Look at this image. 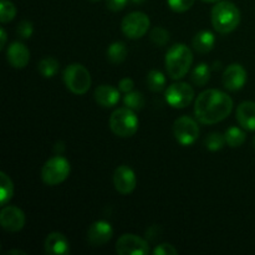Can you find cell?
<instances>
[{
    "label": "cell",
    "mask_w": 255,
    "mask_h": 255,
    "mask_svg": "<svg viewBox=\"0 0 255 255\" xmlns=\"http://www.w3.org/2000/svg\"><path fill=\"white\" fill-rule=\"evenodd\" d=\"M14 194V186L10 177L5 172H0V203L1 206H6L12 198Z\"/></svg>",
    "instance_id": "21"
},
{
    "label": "cell",
    "mask_w": 255,
    "mask_h": 255,
    "mask_svg": "<svg viewBox=\"0 0 255 255\" xmlns=\"http://www.w3.org/2000/svg\"><path fill=\"white\" fill-rule=\"evenodd\" d=\"M224 136H226L227 144H228L229 147H232V148L241 147L247 139L246 132H244L242 128H239V127H236V126L229 127V128L226 131V133H224Z\"/></svg>",
    "instance_id": "24"
},
{
    "label": "cell",
    "mask_w": 255,
    "mask_h": 255,
    "mask_svg": "<svg viewBox=\"0 0 255 255\" xmlns=\"http://www.w3.org/2000/svg\"><path fill=\"white\" fill-rule=\"evenodd\" d=\"M65 86L75 95H85L92 84L90 71L81 64H71L64 71Z\"/></svg>",
    "instance_id": "5"
},
{
    "label": "cell",
    "mask_w": 255,
    "mask_h": 255,
    "mask_svg": "<svg viewBox=\"0 0 255 255\" xmlns=\"http://www.w3.org/2000/svg\"><path fill=\"white\" fill-rule=\"evenodd\" d=\"M95 100L100 106L105 109H110L119 104L120 101V90L111 85H101L95 90Z\"/></svg>",
    "instance_id": "17"
},
{
    "label": "cell",
    "mask_w": 255,
    "mask_h": 255,
    "mask_svg": "<svg viewBox=\"0 0 255 255\" xmlns=\"http://www.w3.org/2000/svg\"><path fill=\"white\" fill-rule=\"evenodd\" d=\"M37 69H39V72L45 77V79H51L55 75L59 72L60 64L55 57L47 56L44 57L41 61L37 65Z\"/></svg>",
    "instance_id": "23"
},
{
    "label": "cell",
    "mask_w": 255,
    "mask_h": 255,
    "mask_svg": "<svg viewBox=\"0 0 255 255\" xmlns=\"http://www.w3.org/2000/svg\"><path fill=\"white\" fill-rule=\"evenodd\" d=\"M6 255H27V254L22 251H9L6 252Z\"/></svg>",
    "instance_id": "36"
},
{
    "label": "cell",
    "mask_w": 255,
    "mask_h": 255,
    "mask_svg": "<svg viewBox=\"0 0 255 255\" xmlns=\"http://www.w3.org/2000/svg\"><path fill=\"white\" fill-rule=\"evenodd\" d=\"M192 45H193L194 50L199 54H208L209 51L213 50L214 45H216V36L212 31L202 30L194 35Z\"/></svg>",
    "instance_id": "19"
},
{
    "label": "cell",
    "mask_w": 255,
    "mask_h": 255,
    "mask_svg": "<svg viewBox=\"0 0 255 255\" xmlns=\"http://www.w3.org/2000/svg\"><path fill=\"white\" fill-rule=\"evenodd\" d=\"M124 104L125 106L133 110V111H139V110H142L144 107L146 101H144V97L141 92L131 91L125 95Z\"/></svg>",
    "instance_id": "26"
},
{
    "label": "cell",
    "mask_w": 255,
    "mask_h": 255,
    "mask_svg": "<svg viewBox=\"0 0 255 255\" xmlns=\"http://www.w3.org/2000/svg\"><path fill=\"white\" fill-rule=\"evenodd\" d=\"M91 1H99V0H91Z\"/></svg>",
    "instance_id": "40"
},
{
    "label": "cell",
    "mask_w": 255,
    "mask_h": 255,
    "mask_svg": "<svg viewBox=\"0 0 255 255\" xmlns=\"http://www.w3.org/2000/svg\"><path fill=\"white\" fill-rule=\"evenodd\" d=\"M16 16V7L10 0H1L0 1V21L2 24L10 22Z\"/></svg>",
    "instance_id": "28"
},
{
    "label": "cell",
    "mask_w": 255,
    "mask_h": 255,
    "mask_svg": "<svg viewBox=\"0 0 255 255\" xmlns=\"http://www.w3.org/2000/svg\"><path fill=\"white\" fill-rule=\"evenodd\" d=\"M193 62L192 50L186 44H176L169 47L166 54V70L169 77L179 80L188 74Z\"/></svg>",
    "instance_id": "3"
},
{
    "label": "cell",
    "mask_w": 255,
    "mask_h": 255,
    "mask_svg": "<svg viewBox=\"0 0 255 255\" xmlns=\"http://www.w3.org/2000/svg\"><path fill=\"white\" fill-rule=\"evenodd\" d=\"M114 236L112 226L106 221H97L87 231V241L94 247H102L111 241Z\"/></svg>",
    "instance_id": "14"
},
{
    "label": "cell",
    "mask_w": 255,
    "mask_h": 255,
    "mask_svg": "<svg viewBox=\"0 0 255 255\" xmlns=\"http://www.w3.org/2000/svg\"><path fill=\"white\" fill-rule=\"evenodd\" d=\"M166 82V76H164L163 72L158 71V70H151L147 75V86L153 92L163 91Z\"/></svg>",
    "instance_id": "25"
},
{
    "label": "cell",
    "mask_w": 255,
    "mask_h": 255,
    "mask_svg": "<svg viewBox=\"0 0 255 255\" xmlns=\"http://www.w3.org/2000/svg\"><path fill=\"white\" fill-rule=\"evenodd\" d=\"M226 143H227L226 136L219 133V132H213V133L208 134L206 141H204V146H206V148L212 152H217L219 151V149H222Z\"/></svg>",
    "instance_id": "27"
},
{
    "label": "cell",
    "mask_w": 255,
    "mask_h": 255,
    "mask_svg": "<svg viewBox=\"0 0 255 255\" xmlns=\"http://www.w3.org/2000/svg\"><path fill=\"white\" fill-rule=\"evenodd\" d=\"M173 134L179 144L184 147L192 146L199 137V126L192 117H178L173 124Z\"/></svg>",
    "instance_id": "8"
},
{
    "label": "cell",
    "mask_w": 255,
    "mask_h": 255,
    "mask_svg": "<svg viewBox=\"0 0 255 255\" xmlns=\"http://www.w3.org/2000/svg\"><path fill=\"white\" fill-rule=\"evenodd\" d=\"M133 87H134V82L133 80L129 79V77H125V79H122L119 84V90L121 92H124V94L133 91Z\"/></svg>",
    "instance_id": "34"
},
{
    "label": "cell",
    "mask_w": 255,
    "mask_h": 255,
    "mask_svg": "<svg viewBox=\"0 0 255 255\" xmlns=\"http://www.w3.org/2000/svg\"><path fill=\"white\" fill-rule=\"evenodd\" d=\"M127 47L126 44L122 41L112 42L107 49V59L110 62L115 65L122 64L127 57Z\"/></svg>",
    "instance_id": "20"
},
{
    "label": "cell",
    "mask_w": 255,
    "mask_h": 255,
    "mask_svg": "<svg viewBox=\"0 0 255 255\" xmlns=\"http://www.w3.org/2000/svg\"><path fill=\"white\" fill-rule=\"evenodd\" d=\"M0 223L4 231L9 233L20 232L25 226V214L15 206H4L0 212Z\"/></svg>",
    "instance_id": "11"
},
{
    "label": "cell",
    "mask_w": 255,
    "mask_h": 255,
    "mask_svg": "<svg viewBox=\"0 0 255 255\" xmlns=\"http://www.w3.org/2000/svg\"><path fill=\"white\" fill-rule=\"evenodd\" d=\"M211 79V69L207 64L201 62L193 69L191 74V80L196 86H206Z\"/></svg>",
    "instance_id": "22"
},
{
    "label": "cell",
    "mask_w": 255,
    "mask_h": 255,
    "mask_svg": "<svg viewBox=\"0 0 255 255\" xmlns=\"http://www.w3.org/2000/svg\"><path fill=\"white\" fill-rule=\"evenodd\" d=\"M137 178L133 169L129 168L126 164L119 166L114 172V186L119 193L126 194L132 193L136 188Z\"/></svg>",
    "instance_id": "12"
},
{
    "label": "cell",
    "mask_w": 255,
    "mask_h": 255,
    "mask_svg": "<svg viewBox=\"0 0 255 255\" xmlns=\"http://www.w3.org/2000/svg\"><path fill=\"white\" fill-rule=\"evenodd\" d=\"M45 252L49 255H66L70 253V243L66 237L59 232L50 233L45 239Z\"/></svg>",
    "instance_id": "16"
},
{
    "label": "cell",
    "mask_w": 255,
    "mask_h": 255,
    "mask_svg": "<svg viewBox=\"0 0 255 255\" xmlns=\"http://www.w3.org/2000/svg\"><path fill=\"white\" fill-rule=\"evenodd\" d=\"M151 40L156 46H166L169 41V32L164 27L156 26L151 31Z\"/></svg>",
    "instance_id": "29"
},
{
    "label": "cell",
    "mask_w": 255,
    "mask_h": 255,
    "mask_svg": "<svg viewBox=\"0 0 255 255\" xmlns=\"http://www.w3.org/2000/svg\"><path fill=\"white\" fill-rule=\"evenodd\" d=\"M253 147H254V149H255V136H254V138H253Z\"/></svg>",
    "instance_id": "39"
},
{
    "label": "cell",
    "mask_w": 255,
    "mask_h": 255,
    "mask_svg": "<svg viewBox=\"0 0 255 255\" xmlns=\"http://www.w3.org/2000/svg\"><path fill=\"white\" fill-rule=\"evenodd\" d=\"M17 35H19L21 39H30L34 32V26H32V22L31 21H27V20H24V21L20 22L17 25V29H16Z\"/></svg>",
    "instance_id": "31"
},
{
    "label": "cell",
    "mask_w": 255,
    "mask_h": 255,
    "mask_svg": "<svg viewBox=\"0 0 255 255\" xmlns=\"http://www.w3.org/2000/svg\"><path fill=\"white\" fill-rule=\"evenodd\" d=\"M116 252L119 255H147L149 253V246L136 234H124L117 241Z\"/></svg>",
    "instance_id": "10"
},
{
    "label": "cell",
    "mask_w": 255,
    "mask_h": 255,
    "mask_svg": "<svg viewBox=\"0 0 255 255\" xmlns=\"http://www.w3.org/2000/svg\"><path fill=\"white\" fill-rule=\"evenodd\" d=\"M0 39H1V42H0V50H2L5 47V45H6V32H5V30L0 29Z\"/></svg>",
    "instance_id": "35"
},
{
    "label": "cell",
    "mask_w": 255,
    "mask_h": 255,
    "mask_svg": "<svg viewBox=\"0 0 255 255\" xmlns=\"http://www.w3.org/2000/svg\"><path fill=\"white\" fill-rule=\"evenodd\" d=\"M149 17L142 11H133L127 14L121 22V29L125 36L131 40L141 39L149 29Z\"/></svg>",
    "instance_id": "7"
},
{
    "label": "cell",
    "mask_w": 255,
    "mask_h": 255,
    "mask_svg": "<svg viewBox=\"0 0 255 255\" xmlns=\"http://www.w3.org/2000/svg\"><path fill=\"white\" fill-rule=\"evenodd\" d=\"M129 0H106L107 9L111 11H121L126 7Z\"/></svg>",
    "instance_id": "33"
},
{
    "label": "cell",
    "mask_w": 255,
    "mask_h": 255,
    "mask_svg": "<svg viewBox=\"0 0 255 255\" xmlns=\"http://www.w3.org/2000/svg\"><path fill=\"white\" fill-rule=\"evenodd\" d=\"M233 100L226 92L209 89L201 92L194 102L196 119L203 125H214L222 122L231 115Z\"/></svg>",
    "instance_id": "1"
},
{
    "label": "cell",
    "mask_w": 255,
    "mask_h": 255,
    "mask_svg": "<svg viewBox=\"0 0 255 255\" xmlns=\"http://www.w3.org/2000/svg\"><path fill=\"white\" fill-rule=\"evenodd\" d=\"M70 171L71 167L69 161L59 154L45 162L41 169V178L47 186H57L69 177Z\"/></svg>",
    "instance_id": "6"
},
{
    "label": "cell",
    "mask_w": 255,
    "mask_h": 255,
    "mask_svg": "<svg viewBox=\"0 0 255 255\" xmlns=\"http://www.w3.org/2000/svg\"><path fill=\"white\" fill-rule=\"evenodd\" d=\"M110 128L119 137H131L138 129V119L133 110L121 107L112 112L110 117Z\"/></svg>",
    "instance_id": "4"
},
{
    "label": "cell",
    "mask_w": 255,
    "mask_h": 255,
    "mask_svg": "<svg viewBox=\"0 0 255 255\" xmlns=\"http://www.w3.org/2000/svg\"><path fill=\"white\" fill-rule=\"evenodd\" d=\"M202 1H204V2H218V1H221V0H202Z\"/></svg>",
    "instance_id": "38"
},
{
    "label": "cell",
    "mask_w": 255,
    "mask_h": 255,
    "mask_svg": "<svg viewBox=\"0 0 255 255\" xmlns=\"http://www.w3.org/2000/svg\"><path fill=\"white\" fill-rule=\"evenodd\" d=\"M164 99L173 109H186L193 101L194 90L187 82H176L167 87Z\"/></svg>",
    "instance_id": "9"
},
{
    "label": "cell",
    "mask_w": 255,
    "mask_h": 255,
    "mask_svg": "<svg viewBox=\"0 0 255 255\" xmlns=\"http://www.w3.org/2000/svg\"><path fill=\"white\" fill-rule=\"evenodd\" d=\"M7 62L15 69H24L30 61V51L22 42L15 41L6 50Z\"/></svg>",
    "instance_id": "15"
},
{
    "label": "cell",
    "mask_w": 255,
    "mask_h": 255,
    "mask_svg": "<svg viewBox=\"0 0 255 255\" xmlns=\"http://www.w3.org/2000/svg\"><path fill=\"white\" fill-rule=\"evenodd\" d=\"M237 121L247 131H255V102L244 101L237 109Z\"/></svg>",
    "instance_id": "18"
},
{
    "label": "cell",
    "mask_w": 255,
    "mask_h": 255,
    "mask_svg": "<svg viewBox=\"0 0 255 255\" xmlns=\"http://www.w3.org/2000/svg\"><path fill=\"white\" fill-rule=\"evenodd\" d=\"M212 25L219 34H229L241 24V10L234 2L221 0L212 9Z\"/></svg>",
    "instance_id": "2"
},
{
    "label": "cell",
    "mask_w": 255,
    "mask_h": 255,
    "mask_svg": "<svg viewBox=\"0 0 255 255\" xmlns=\"http://www.w3.org/2000/svg\"><path fill=\"white\" fill-rule=\"evenodd\" d=\"M247 70L241 64H232L224 70L222 81L223 86L229 91H239L247 84Z\"/></svg>",
    "instance_id": "13"
},
{
    "label": "cell",
    "mask_w": 255,
    "mask_h": 255,
    "mask_svg": "<svg viewBox=\"0 0 255 255\" xmlns=\"http://www.w3.org/2000/svg\"><path fill=\"white\" fill-rule=\"evenodd\" d=\"M132 2H134V4H142V2H144L146 0H131Z\"/></svg>",
    "instance_id": "37"
},
{
    "label": "cell",
    "mask_w": 255,
    "mask_h": 255,
    "mask_svg": "<svg viewBox=\"0 0 255 255\" xmlns=\"http://www.w3.org/2000/svg\"><path fill=\"white\" fill-rule=\"evenodd\" d=\"M154 255H176L177 254V249L174 248L172 244L168 243H163L159 244L154 248L153 251Z\"/></svg>",
    "instance_id": "32"
},
{
    "label": "cell",
    "mask_w": 255,
    "mask_h": 255,
    "mask_svg": "<svg viewBox=\"0 0 255 255\" xmlns=\"http://www.w3.org/2000/svg\"><path fill=\"white\" fill-rule=\"evenodd\" d=\"M196 0H167L168 6L176 12H184L188 11L193 6Z\"/></svg>",
    "instance_id": "30"
}]
</instances>
